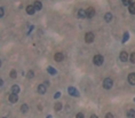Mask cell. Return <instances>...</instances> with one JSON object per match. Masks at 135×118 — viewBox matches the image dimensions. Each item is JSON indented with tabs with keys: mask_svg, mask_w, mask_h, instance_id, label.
Here are the masks:
<instances>
[{
	"mask_svg": "<svg viewBox=\"0 0 135 118\" xmlns=\"http://www.w3.org/2000/svg\"><path fill=\"white\" fill-rule=\"evenodd\" d=\"M121 1H123L124 6H129V5L133 2V0H121Z\"/></svg>",
	"mask_w": 135,
	"mask_h": 118,
	"instance_id": "19",
	"label": "cell"
},
{
	"mask_svg": "<svg viewBox=\"0 0 135 118\" xmlns=\"http://www.w3.org/2000/svg\"><path fill=\"white\" fill-rule=\"evenodd\" d=\"M60 95H61V93H60V92H57V93L55 94V96H54V98H55V99H58V98H60Z\"/></svg>",
	"mask_w": 135,
	"mask_h": 118,
	"instance_id": "28",
	"label": "cell"
},
{
	"mask_svg": "<svg viewBox=\"0 0 135 118\" xmlns=\"http://www.w3.org/2000/svg\"><path fill=\"white\" fill-rule=\"evenodd\" d=\"M54 59H55V61L56 62H62L63 61V59H64V55L62 53H56L55 54V56H54Z\"/></svg>",
	"mask_w": 135,
	"mask_h": 118,
	"instance_id": "9",
	"label": "cell"
},
{
	"mask_svg": "<svg viewBox=\"0 0 135 118\" xmlns=\"http://www.w3.org/2000/svg\"><path fill=\"white\" fill-rule=\"evenodd\" d=\"M128 83L131 85H135V73H129L128 75Z\"/></svg>",
	"mask_w": 135,
	"mask_h": 118,
	"instance_id": "10",
	"label": "cell"
},
{
	"mask_svg": "<svg viewBox=\"0 0 135 118\" xmlns=\"http://www.w3.org/2000/svg\"><path fill=\"white\" fill-rule=\"evenodd\" d=\"M36 12H37V9L34 8V6H33V5H29V6L26 7V13H28L29 15H33Z\"/></svg>",
	"mask_w": 135,
	"mask_h": 118,
	"instance_id": "6",
	"label": "cell"
},
{
	"mask_svg": "<svg viewBox=\"0 0 135 118\" xmlns=\"http://www.w3.org/2000/svg\"><path fill=\"white\" fill-rule=\"evenodd\" d=\"M77 15L79 18H85L86 17V10H84V9H79L77 13Z\"/></svg>",
	"mask_w": 135,
	"mask_h": 118,
	"instance_id": "11",
	"label": "cell"
},
{
	"mask_svg": "<svg viewBox=\"0 0 135 118\" xmlns=\"http://www.w3.org/2000/svg\"><path fill=\"white\" fill-rule=\"evenodd\" d=\"M28 77H29V78H33V77H34V73H33L32 70H30L29 72H28Z\"/></svg>",
	"mask_w": 135,
	"mask_h": 118,
	"instance_id": "25",
	"label": "cell"
},
{
	"mask_svg": "<svg viewBox=\"0 0 135 118\" xmlns=\"http://www.w3.org/2000/svg\"><path fill=\"white\" fill-rule=\"evenodd\" d=\"M38 93L39 94H45L46 93V86L42 85V84L38 86Z\"/></svg>",
	"mask_w": 135,
	"mask_h": 118,
	"instance_id": "13",
	"label": "cell"
},
{
	"mask_svg": "<svg viewBox=\"0 0 135 118\" xmlns=\"http://www.w3.org/2000/svg\"><path fill=\"white\" fill-rule=\"evenodd\" d=\"M12 93H15V94L20 93V86H18V85L12 86Z\"/></svg>",
	"mask_w": 135,
	"mask_h": 118,
	"instance_id": "15",
	"label": "cell"
},
{
	"mask_svg": "<svg viewBox=\"0 0 135 118\" xmlns=\"http://www.w3.org/2000/svg\"><path fill=\"white\" fill-rule=\"evenodd\" d=\"M129 60H131V62L133 63V64H135V52H133V53L131 54V56H129Z\"/></svg>",
	"mask_w": 135,
	"mask_h": 118,
	"instance_id": "20",
	"label": "cell"
},
{
	"mask_svg": "<svg viewBox=\"0 0 135 118\" xmlns=\"http://www.w3.org/2000/svg\"><path fill=\"white\" fill-rule=\"evenodd\" d=\"M47 71H48L49 73H52V75H56V70H55V69H53L52 67H49L48 69H47Z\"/></svg>",
	"mask_w": 135,
	"mask_h": 118,
	"instance_id": "22",
	"label": "cell"
},
{
	"mask_svg": "<svg viewBox=\"0 0 135 118\" xmlns=\"http://www.w3.org/2000/svg\"><path fill=\"white\" fill-rule=\"evenodd\" d=\"M104 20L106 22H111V20H112V14L111 13H106L105 15H104Z\"/></svg>",
	"mask_w": 135,
	"mask_h": 118,
	"instance_id": "16",
	"label": "cell"
},
{
	"mask_svg": "<svg viewBox=\"0 0 135 118\" xmlns=\"http://www.w3.org/2000/svg\"><path fill=\"white\" fill-rule=\"evenodd\" d=\"M103 61H104V59H103V56H102V55H100V54H98V55H95L94 59H93L94 64L95 65H98V67L103 64Z\"/></svg>",
	"mask_w": 135,
	"mask_h": 118,
	"instance_id": "1",
	"label": "cell"
},
{
	"mask_svg": "<svg viewBox=\"0 0 135 118\" xmlns=\"http://www.w3.org/2000/svg\"><path fill=\"white\" fill-rule=\"evenodd\" d=\"M113 85V82H112V79L111 78H105L104 80H103V87L105 88V90H110L111 87Z\"/></svg>",
	"mask_w": 135,
	"mask_h": 118,
	"instance_id": "2",
	"label": "cell"
},
{
	"mask_svg": "<svg viewBox=\"0 0 135 118\" xmlns=\"http://www.w3.org/2000/svg\"><path fill=\"white\" fill-rule=\"evenodd\" d=\"M4 14H5V9H4V7H1V8H0V16L2 17Z\"/></svg>",
	"mask_w": 135,
	"mask_h": 118,
	"instance_id": "26",
	"label": "cell"
},
{
	"mask_svg": "<svg viewBox=\"0 0 135 118\" xmlns=\"http://www.w3.org/2000/svg\"><path fill=\"white\" fill-rule=\"evenodd\" d=\"M94 15H95V9L93 7H88L86 9V17L92 18V17H94Z\"/></svg>",
	"mask_w": 135,
	"mask_h": 118,
	"instance_id": "4",
	"label": "cell"
},
{
	"mask_svg": "<svg viewBox=\"0 0 135 118\" xmlns=\"http://www.w3.org/2000/svg\"><path fill=\"white\" fill-rule=\"evenodd\" d=\"M33 6H34V8L37 9V10H40L41 8H42V4H41L40 1H34V4H33Z\"/></svg>",
	"mask_w": 135,
	"mask_h": 118,
	"instance_id": "14",
	"label": "cell"
},
{
	"mask_svg": "<svg viewBox=\"0 0 135 118\" xmlns=\"http://www.w3.org/2000/svg\"><path fill=\"white\" fill-rule=\"evenodd\" d=\"M69 91V94L70 95H72V96H79V94H78V91L74 88V87H69L68 88Z\"/></svg>",
	"mask_w": 135,
	"mask_h": 118,
	"instance_id": "7",
	"label": "cell"
},
{
	"mask_svg": "<svg viewBox=\"0 0 135 118\" xmlns=\"http://www.w3.org/2000/svg\"><path fill=\"white\" fill-rule=\"evenodd\" d=\"M84 117V114H78L77 115V118H82Z\"/></svg>",
	"mask_w": 135,
	"mask_h": 118,
	"instance_id": "29",
	"label": "cell"
},
{
	"mask_svg": "<svg viewBox=\"0 0 135 118\" xmlns=\"http://www.w3.org/2000/svg\"><path fill=\"white\" fill-rule=\"evenodd\" d=\"M112 117H113V115L112 114H106L105 115V118H112Z\"/></svg>",
	"mask_w": 135,
	"mask_h": 118,
	"instance_id": "27",
	"label": "cell"
},
{
	"mask_svg": "<svg viewBox=\"0 0 135 118\" xmlns=\"http://www.w3.org/2000/svg\"><path fill=\"white\" fill-rule=\"evenodd\" d=\"M128 10L132 15H135V1H133L129 6H128Z\"/></svg>",
	"mask_w": 135,
	"mask_h": 118,
	"instance_id": "12",
	"label": "cell"
},
{
	"mask_svg": "<svg viewBox=\"0 0 135 118\" xmlns=\"http://www.w3.org/2000/svg\"><path fill=\"white\" fill-rule=\"evenodd\" d=\"M28 110H29V107H28V104H22V106H21V111H22L23 114L28 112Z\"/></svg>",
	"mask_w": 135,
	"mask_h": 118,
	"instance_id": "17",
	"label": "cell"
},
{
	"mask_svg": "<svg viewBox=\"0 0 135 118\" xmlns=\"http://www.w3.org/2000/svg\"><path fill=\"white\" fill-rule=\"evenodd\" d=\"M85 41H86L87 44L93 42V41H94V33L93 32H87L86 34H85Z\"/></svg>",
	"mask_w": 135,
	"mask_h": 118,
	"instance_id": "3",
	"label": "cell"
},
{
	"mask_svg": "<svg viewBox=\"0 0 135 118\" xmlns=\"http://www.w3.org/2000/svg\"><path fill=\"white\" fill-rule=\"evenodd\" d=\"M127 117H135V110H133V109L128 110V112H127Z\"/></svg>",
	"mask_w": 135,
	"mask_h": 118,
	"instance_id": "18",
	"label": "cell"
},
{
	"mask_svg": "<svg viewBox=\"0 0 135 118\" xmlns=\"http://www.w3.org/2000/svg\"><path fill=\"white\" fill-rule=\"evenodd\" d=\"M8 100H9V102H10V103H16V102L18 101V96H17V94L12 93V94H9Z\"/></svg>",
	"mask_w": 135,
	"mask_h": 118,
	"instance_id": "5",
	"label": "cell"
},
{
	"mask_svg": "<svg viewBox=\"0 0 135 118\" xmlns=\"http://www.w3.org/2000/svg\"><path fill=\"white\" fill-rule=\"evenodd\" d=\"M128 38H129V33H128V32H125V34H124V39H123V42H126V41L128 40Z\"/></svg>",
	"mask_w": 135,
	"mask_h": 118,
	"instance_id": "23",
	"label": "cell"
},
{
	"mask_svg": "<svg viewBox=\"0 0 135 118\" xmlns=\"http://www.w3.org/2000/svg\"><path fill=\"white\" fill-rule=\"evenodd\" d=\"M119 56H120V61L121 62H126L128 60V54H127V52H121Z\"/></svg>",
	"mask_w": 135,
	"mask_h": 118,
	"instance_id": "8",
	"label": "cell"
},
{
	"mask_svg": "<svg viewBox=\"0 0 135 118\" xmlns=\"http://www.w3.org/2000/svg\"><path fill=\"white\" fill-rule=\"evenodd\" d=\"M61 109H62V103L57 102V103L55 104V110H56V111H60Z\"/></svg>",
	"mask_w": 135,
	"mask_h": 118,
	"instance_id": "21",
	"label": "cell"
},
{
	"mask_svg": "<svg viewBox=\"0 0 135 118\" xmlns=\"http://www.w3.org/2000/svg\"><path fill=\"white\" fill-rule=\"evenodd\" d=\"M16 76H17V72L15 71V70H12V71H10V77H12V78H16Z\"/></svg>",
	"mask_w": 135,
	"mask_h": 118,
	"instance_id": "24",
	"label": "cell"
},
{
	"mask_svg": "<svg viewBox=\"0 0 135 118\" xmlns=\"http://www.w3.org/2000/svg\"><path fill=\"white\" fill-rule=\"evenodd\" d=\"M134 101H135V99H134Z\"/></svg>",
	"mask_w": 135,
	"mask_h": 118,
	"instance_id": "30",
	"label": "cell"
}]
</instances>
